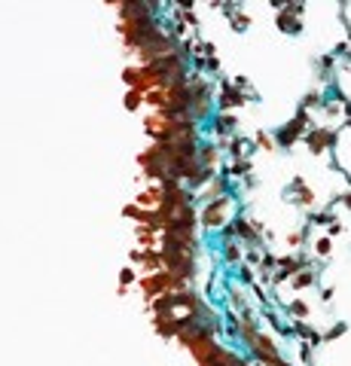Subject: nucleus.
Listing matches in <instances>:
<instances>
[{
	"label": "nucleus",
	"instance_id": "nucleus-2",
	"mask_svg": "<svg viewBox=\"0 0 351 366\" xmlns=\"http://www.w3.org/2000/svg\"><path fill=\"white\" fill-rule=\"evenodd\" d=\"M333 137H330V131H312V137H309V147L312 150H327V144H330Z\"/></svg>",
	"mask_w": 351,
	"mask_h": 366
},
{
	"label": "nucleus",
	"instance_id": "nucleus-4",
	"mask_svg": "<svg viewBox=\"0 0 351 366\" xmlns=\"http://www.w3.org/2000/svg\"><path fill=\"white\" fill-rule=\"evenodd\" d=\"M318 250H321V254H327V250H330V241H327V238H321V241H318Z\"/></svg>",
	"mask_w": 351,
	"mask_h": 366
},
{
	"label": "nucleus",
	"instance_id": "nucleus-1",
	"mask_svg": "<svg viewBox=\"0 0 351 366\" xmlns=\"http://www.w3.org/2000/svg\"><path fill=\"white\" fill-rule=\"evenodd\" d=\"M223 211H226V202H217V205H211V208L205 211V223H208V226H217V223H223Z\"/></svg>",
	"mask_w": 351,
	"mask_h": 366
},
{
	"label": "nucleus",
	"instance_id": "nucleus-3",
	"mask_svg": "<svg viewBox=\"0 0 351 366\" xmlns=\"http://www.w3.org/2000/svg\"><path fill=\"white\" fill-rule=\"evenodd\" d=\"M306 284H312V275H300L296 278V287H306Z\"/></svg>",
	"mask_w": 351,
	"mask_h": 366
},
{
	"label": "nucleus",
	"instance_id": "nucleus-5",
	"mask_svg": "<svg viewBox=\"0 0 351 366\" xmlns=\"http://www.w3.org/2000/svg\"><path fill=\"white\" fill-rule=\"evenodd\" d=\"M293 315H306V305H303V302H293Z\"/></svg>",
	"mask_w": 351,
	"mask_h": 366
}]
</instances>
